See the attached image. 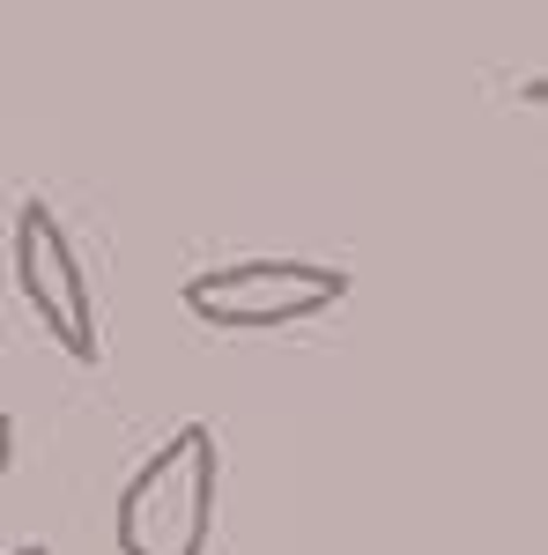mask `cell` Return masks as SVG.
Listing matches in <instances>:
<instances>
[{
  "instance_id": "cell-1",
  "label": "cell",
  "mask_w": 548,
  "mask_h": 555,
  "mask_svg": "<svg viewBox=\"0 0 548 555\" xmlns=\"http://www.w3.org/2000/svg\"><path fill=\"white\" fill-rule=\"evenodd\" d=\"M215 481H222V452H215L208 423L170 429L164 444L133 467L119 489V555H208L215 533Z\"/></svg>"
},
{
  "instance_id": "cell-2",
  "label": "cell",
  "mask_w": 548,
  "mask_h": 555,
  "mask_svg": "<svg viewBox=\"0 0 548 555\" xmlns=\"http://www.w3.org/2000/svg\"><path fill=\"white\" fill-rule=\"evenodd\" d=\"M341 297H348V274L319 267V259H238V267H208L186 282V311L215 334L304 326V319L334 311Z\"/></svg>"
},
{
  "instance_id": "cell-4",
  "label": "cell",
  "mask_w": 548,
  "mask_h": 555,
  "mask_svg": "<svg viewBox=\"0 0 548 555\" xmlns=\"http://www.w3.org/2000/svg\"><path fill=\"white\" fill-rule=\"evenodd\" d=\"M8 460H15V423H8V408H0V481H8Z\"/></svg>"
},
{
  "instance_id": "cell-3",
  "label": "cell",
  "mask_w": 548,
  "mask_h": 555,
  "mask_svg": "<svg viewBox=\"0 0 548 555\" xmlns=\"http://www.w3.org/2000/svg\"><path fill=\"white\" fill-rule=\"evenodd\" d=\"M15 289H23V304L38 311V326L75 363L104 356L89 274H82V259H75V245H67V230H60V215L44 208V201H23V215H15Z\"/></svg>"
},
{
  "instance_id": "cell-5",
  "label": "cell",
  "mask_w": 548,
  "mask_h": 555,
  "mask_svg": "<svg viewBox=\"0 0 548 555\" xmlns=\"http://www.w3.org/2000/svg\"><path fill=\"white\" fill-rule=\"evenodd\" d=\"M15 555H52V548H15Z\"/></svg>"
}]
</instances>
